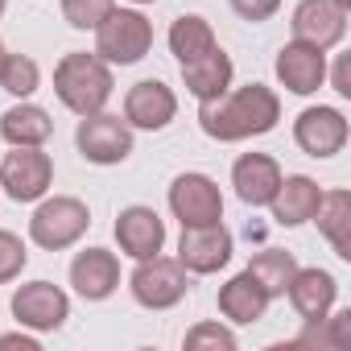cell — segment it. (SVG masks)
<instances>
[{
	"mask_svg": "<svg viewBox=\"0 0 351 351\" xmlns=\"http://www.w3.org/2000/svg\"><path fill=\"white\" fill-rule=\"evenodd\" d=\"M277 120H281V99L265 83H248V87H236V91L228 87L223 95L199 104V128L219 145L265 136V132L277 128Z\"/></svg>",
	"mask_w": 351,
	"mask_h": 351,
	"instance_id": "cell-1",
	"label": "cell"
},
{
	"mask_svg": "<svg viewBox=\"0 0 351 351\" xmlns=\"http://www.w3.org/2000/svg\"><path fill=\"white\" fill-rule=\"evenodd\" d=\"M116 91V79H112V66L91 50H75V54H62V62L54 66V95L62 99V108H71L75 116H95L108 108Z\"/></svg>",
	"mask_w": 351,
	"mask_h": 351,
	"instance_id": "cell-2",
	"label": "cell"
},
{
	"mask_svg": "<svg viewBox=\"0 0 351 351\" xmlns=\"http://www.w3.org/2000/svg\"><path fill=\"white\" fill-rule=\"evenodd\" d=\"M91 228V211L83 199L71 195H54V199H38V211L29 219V240L46 252H62L75 248Z\"/></svg>",
	"mask_w": 351,
	"mask_h": 351,
	"instance_id": "cell-3",
	"label": "cell"
},
{
	"mask_svg": "<svg viewBox=\"0 0 351 351\" xmlns=\"http://www.w3.org/2000/svg\"><path fill=\"white\" fill-rule=\"evenodd\" d=\"M153 46V25L141 9H112L95 25V54L108 66H132L149 54Z\"/></svg>",
	"mask_w": 351,
	"mask_h": 351,
	"instance_id": "cell-4",
	"label": "cell"
},
{
	"mask_svg": "<svg viewBox=\"0 0 351 351\" xmlns=\"http://www.w3.org/2000/svg\"><path fill=\"white\" fill-rule=\"evenodd\" d=\"M128 289H132L136 306H145V310H173L191 289V273L178 265V256L157 252V256L136 261V269L128 277Z\"/></svg>",
	"mask_w": 351,
	"mask_h": 351,
	"instance_id": "cell-5",
	"label": "cell"
},
{
	"mask_svg": "<svg viewBox=\"0 0 351 351\" xmlns=\"http://www.w3.org/2000/svg\"><path fill=\"white\" fill-rule=\"evenodd\" d=\"M54 182V161L42 153V145H13V153L0 157V191L13 203H38L46 199Z\"/></svg>",
	"mask_w": 351,
	"mask_h": 351,
	"instance_id": "cell-6",
	"label": "cell"
},
{
	"mask_svg": "<svg viewBox=\"0 0 351 351\" xmlns=\"http://www.w3.org/2000/svg\"><path fill=\"white\" fill-rule=\"evenodd\" d=\"M75 149H79L83 161H91V165H120V161L132 157V128H128V120L108 116V112L79 116Z\"/></svg>",
	"mask_w": 351,
	"mask_h": 351,
	"instance_id": "cell-7",
	"label": "cell"
},
{
	"mask_svg": "<svg viewBox=\"0 0 351 351\" xmlns=\"http://www.w3.org/2000/svg\"><path fill=\"white\" fill-rule=\"evenodd\" d=\"M169 211L182 228H203L223 219V195L207 173H178L169 182Z\"/></svg>",
	"mask_w": 351,
	"mask_h": 351,
	"instance_id": "cell-8",
	"label": "cell"
},
{
	"mask_svg": "<svg viewBox=\"0 0 351 351\" xmlns=\"http://www.w3.org/2000/svg\"><path fill=\"white\" fill-rule=\"evenodd\" d=\"M232 252H236V240H232V232L223 228V219H219V223H203V228H182L178 265H182L186 273H199V277L219 273V269L232 261Z\"/></svg>",
	"mask_w": 351,
	"mask_h": 351,
	"instance_id": "cell-9",
	"label": "cell"
},
{
	"mask_svg": "<svg viewBox=\"0 0 351 351\" xmlns=\"http://www.w3.org/2000/svg\"><path fill=\"white\" fill-rule=\"evenodd\" d=\"M13 318H17V326L38 330V335L58 330L71 318V298L50 281H29L13 293Z\"/></svg>",
	"mask_w": 351,
	"mask_h": 351,
	"instance_id": "cell-10",
	"label": "cell"
},
{
	"mask_svg": "<svg viewBox=\"0 0 351 351\" xmlns=\"http://www.w3.org/2000/svg\"><path fill=\"white\" fill-rule=\"evenodd\" d=\"M293 141H298V149L310 153V157H335V153H343V145H347V116H343L339 108H326V104L306 108V112L293 120Z\"/></svg>",
	"mask_w": 351,
	"mask_h": 351,
	"instance_id": "cell-11",
	"label": "cell"
},
{
	"mask_svg": "<svg viewBox=\"0 0 351 351\" xmlns=\"http://www.w3.org/2000/svg\"><path fill=\"white\" fill-rule=\"evenodd\" d=\"M173 116H178V95H173L161 79H141L124 95V120L128 128L141 132H161Z\"/></svg>",
	"mask_w": 351,
	"mask_h": 351,
	"instance_id": "cell-12",
	"label": "cell"
},
{
	"mask_svg": "<svg viewBox=\"0 0 351 351\" xmlns=\"http://www.w3.org/2000/svg\"><path fill=\"white\" fill-rule=\"evenodd\" d=\"M289 29H293V42H306L314 50H335L347 34V13L335 9L330 0H298Z\"/></svg>",
	"mask_w": 351,
	"mask_h": 351,
	"instance_id": "cell-13",
	"label": "cell"
},
{
	"mask_svg": "<svg viewBox=\"0 0 351 351\" xmlns=\"http://www.w3.org/2000/svg\"><path fill=\"white\" fill-rule=\"evenodd\" d=\"M71 285L83 302H108L120 289V261L108 248H83L71 261Z\"/></svg>",
	"mask_w": 351,
	"mask_h": 351,
	"instance_id": "cell-14",
	"label": "cell"
},
{
	"mask_svg": "<svg viewBox=\"0 0 351 351\" xmlns=\"http://www.w3.org/2000/svg\"><path fill=\"white\" fill-rule=\"evenodd\" d=\"M277 79L289 95H314L326 83V50H314L306 42H289L277 50Z\"/></svg>",
	"mask_w": 351,
	"mask_h": 351,
	"instance_id": "cell-15",
	"label": "cell"
},
{
	"mask_svg": "<svg viewBox=\"0 0 351 351\" xmlns=\"http://www.w3.org/2000/svg\"><path fill=\"white\" fill-rule=\"evenodd\" d=\"M116 244H120V252L124 256H132V261H145V256H157L161 248H165V223H161V215L153 211V207H124L120 215H116Z\"/></svg>",
	"mask_w": 351,
	"mask_h": 351,
	"instance_id": "cell-16",
	"label": "cell"
},
{
	"mask_svg": "<svg viewBox=\"0 0 351 351\" xmlns=\"http://www.w3.org/2000/svg\"><path fill=\"white\" fill-rule=\"evenodd\" d=\"M281 165L269 157V153H244L236 157L232 165V186H236V199L244 207H269L277 186H281Z\"/></svg>",
	"mask_w": 351,
	"mask_h": 351,
	"instance_id": "cell-17",
	"label": "cell"
},
{
	"mask_svg": "<svg viewBox=\"0 0 351 351\" xmlns=\"http://www.w3.org/2000/svg\"><path fill=\"white\" fill-rule=\"evenodd\" d=\"M285 298H289V306L298 310L302 322H318V318H326L335 310L339 281L326 269H298L289 277V285H285Z\"/></svg>",
	"mask_w": 351,
	"mask_h": 351,
	"instance_id": "cell-18",
	"label": "cell"
},
{
	"mask_svg": "<svg viewBox=\"0 0 351 351\" xmlns=\"http://www.w3.org/2000/svg\"><path fill=\"white\" fill-rule=\"evenodd\" d=\"M318 203H322V186L314 178H306V173H289V178H281L269 207H273V219L281 228H302L314 219Z\"/></svg>",
	"mask_w": 351,
	"mask_h": 351,
	"instance_id": "cell-19",
	"label": "cell"
},
{
	"mask_svg": "<svg viewBox=\"0 0 351 351\" xmlns=\"http://www.w3.org/2000/svg\"><path fill=\"white\" fill-rule=\"evenodd\" d=\"M269 293H265V285L244 269V273H236L228 285H219V314L228 318V322H236V326H252V322H261L265 318V310H269Z\"/></svg>",
	"mask_w": 351,
	"mask_h": 351,
	"instance_id": "cell-20",
	"label": "cell"
},
{
	"mask_svg": "<svg viewBox=\"0 0 351 351\" xmlns=\"http://www.w3.org/2000/svg\"><path fill=\"white\" fill-rule=\"evenodd\" d=\"M232 79H236V66H232V58H228L219 46H215L211 54H203V58H195V62L182 66V83H186V91H191L199 104L223 95V91L232 87Z\"/></svg>",
	"mask_w": 351,
	"mask_h": 351,
	"instance_id": "cell-21",
	"label": "cell"
},
{
	"mask_svg": "<svg viewBox=\"0 0 351 351\" xmlns=\"http://www.w3.org/2000/svg\"><path fill=\"white\" fill-rule=\"evenodd\" d=\"M314 219H318V232L330 240L335 256L351 261V195L347 191H322Z\"/></svg>",
	"mask_w": 351,
	"mask_h": 351,
	"instance_id": "cell-22",
	"label": "cell"
},
{
	"mask_svg": "<svg viewBox=\"0 0 351 351\" xmlns=\"http://www.w3.org/2000/svg\"><path fill=\"white\" fill-rule=\"evenodd\" d=\"M215 46H219V42H215V29H211V21L199 17V13H182L178 21L169 25V54L178 58V66H186V62L211 54Z\"/></svg>",
	"mask_w": 351,
	"mask_h": 351,
	"instance_id": "cell-23",
	"label": "cell"
},
{
	"mask_svg": "<svg viewBox=\"0 0 351 351\" xmlns=\"http://www.w3.org/2000/svg\"><path fill=\"white\" fill-rule=\"evenodd\" d=\"M50 132H54L50 112L38 108V104H25V99L0 116V136H5L9 145H46Z\"/></svg>",
	"mask_w": 351,
	"mask_h": 351,
	"instance_id": "cell-24",
	"label": "cell"
},
{
	"mask_svg": "<svg viewBox=\"0 0 351 351\" xmlns=\"http://www.w3.org/2000/svg\"><path fill=\"white\" fill-rule=\"evenodd\" d=\"M248 273L265 285L269 298H285V285H289V277L298 273V261H293V252H285V248H265V252L252 256Z\"/></svg>",
	"mask_w": 351,
	"mask_h": 351,
	"instance_id": "cell-25",
	"label": "cell"
},
{
	"mask_svg": "<svg viewBox=\"0 0 351 351\" xmlns=\"http://www.w3.org/2000/svg\"><path fill=\"white\" fill-rule=\"evenodd\" d=\"M298 347H347L351 343V310H330L318 322H306V335L293 339Z\"/></svg>",
	"mask_w": 351,
	"mask_h": 351,
	"instance_id": "cell-26",
	"label": "cell"
},
{
	"mask_svg": "<svg viewBox=\"0 0 351 351\" xmlns=\"http://www.w3.org/2000/svg\"><path fill=\"white\" fill-rule=\"evenodd\" d=\"M0 87H5L9 95H17V99H29V95L42 87L38 62H34L29 54H9L5 66H0Z\"/></svg>",
	"mask_w": 351,
	"mask_h": 351,
	"instance_id": "cell-27",
	"label": "cell"
},
{
	"mask_svg": "<svg viewBox=\"0 0 351 351\" xmlns=\"http://www.w3.org/2000/svg\"><path fill=\"white\" fill-rule=\"evenodd\" d=\"M182 347H186V351H236L240 339H236V330L223 326V322H199V326L186 330Z\"/></svg>",
	"mask_w": 351,
	"mask_h": 351,
	"instance_id": "cell-28",
	"label": "cell"
},
{
	"mask_svg": "<svg viewBox=\"0 0 351 351\" xmlns=\"http://www.w3.org/2000/svg\"><path fill=\"white\" fill-rule=\"evenodd\" d=\"M112 9L116 0H62V17L71 29H95Z\"/></svg>",
	"mask_w": 351,
	"mask_h": 351,
	"instance_id": "cell-29",
	"label": "cell"
},
{
	"mask_svg": "<svg viewBox=\"0 0 351 351\" xmlns=\"http://www.w3.org/2000/svg\"><path fill=\"white\" fill-rule=\"evenodd\" d=\"M25 265H29V252H25L21 236H13V232H0V285L17 281Z\"/></svg>",
	"mask_w": 351,
	"mask_h": 351,
	"instance_id": "cell-30",
	"label": "cell"
},
{
	"mask_svg": "<svg viewBox=\"0 0 351 351\" xmlns=\"http://www.w3.org/2000/svg\"><path fill=\"white\" fill-rule=\"evenodd\" d=\"M281 9V0H232V13L236 17H244V21H269L273 13Z\"/></svg>",
	"mask_w": 351,
	"mask_h": 351,
	"instance_id": "cell-31",
	"label": "cell"
},
{
	"mask_svg": "<svg viewBox=\"0 0 351 351\" xmlns=\"http://www.w3.org/2000/svg\"><path fill=\"white\" fill-rule=\"evenodd\" d=\"M9 347L38 351V339H34V335H21V330H13V335H0V351H9Z\"/></svg>",
	"mask_w": 351,
	"mask_h": 351,
	"instance_id": "cell-32",
	"label": "cell"
},
{
	"mask_svg": "<svg viewBox=\"0 0 351 351\" xmlns=\"http://www.w3.org/2000/svg\"><path fill=\"white\" fill-rule=\"evenodd\" d=\"M330 83H335V91H339V95H351V71H347V54L339 58V66H335V79H330Z\"/></svg>",
	"mask_w": 351,
	"mask_h": 351,
	"instance_id": "cell-33",
	"label": "cell"
},
{
	"mask_svg": "<svg viewBox=\"0 0 351 351\" xmlns=\"http://www.w3.org/2000/svg\"><path fill=\"white\" fill-rule=\"evenodd\" d=\"M335 9H343V13H351V0H330Z\"/></svg>",
	"mask_w": 351,
	"mask_h": 351,
	"instance_id": "cell-34",
	"label": "cell"
},
{
	"mask_svg": "<svg viewBox=\"0 0 351 351\" xmlns=\"http://www.w3.org/2000/svg\"><path fill=\"white\" fill-rule=\"evenodd\" d=\"M5 58H9V50H5V42H0V66H5Z\"/></svg>",
	"mask_w": 351,
	"mask_h": 351,
	"instance_id": "cell-35",
	"label": "cell"
},
{
	"mask_svg": "<svg viewBox=\"0 0 351 351\" xmlns=\"http://www.w3.org/2000/svg\"><path fill=\"white\" fill-rule=\"evenodd\" d=\"M5 9H9V0H0V17H5Z\"/></svg>",
	"mask_w": 351,
	"mask_h": 351,
	"instance_id": "cell-36",
	"label": "cell"
},
{
	"mask_svg": "<svg viewBox=\"0 0 351 351\" xmlns=\"http://www.w3.org/2000/svg\"><path fill=\"white\" fill-rule=\"evenodd\" d=\"M132 5H153V0H132Z\"/></svg>",
	"mask_w": 351,
	"mask_h": 351,
	"instance_id": "cell-37",
	"label": "cell"
}]
</instances>
